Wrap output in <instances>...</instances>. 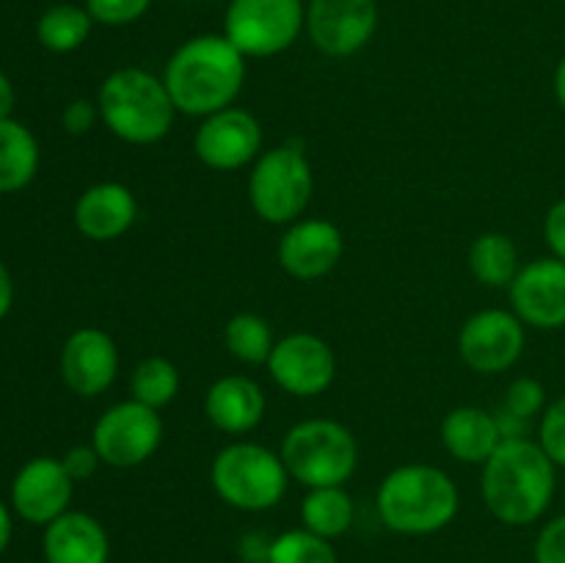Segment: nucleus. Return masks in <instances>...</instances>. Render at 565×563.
Wrapping results in <instances>:
<instances>
[{
  "instance_id": "nucleus-34",
  "label": "nucleus",
  "mask_w": 565,
  "mask_h": 563,
  "mask_svg": "<svg viewBox=\"0 0 565 563\" xmlns=\"http://www.w3.org/2000/svg\"><path fill=\"white\" fill-rule=\"evenodd\" d=\"M61 464H64L70 478L77 484V480H86L97 472L99 456L97 450H94V445H75L72 450H66V456L61 458Z\"/></svg>"
},
{
  "instance_id": "nucleus-33",
  "label": "nucleus",
  "mask_w": 565,
  "mask_h": 563,
  "mask_svg": "<svg viewBox=\"0 0 565 563\" xmlns=\"http://www.w3.org/2000/svg\"><path fill=\"white\" fill-rule=\"evenodd\" d=\"M97 119H99L97 103L81 97V99H72V103L66 105L64 116H61V125H64V130L70 132V136H86V132L97 125Z\"/></svg>"
},
{
  "instance_id": "nucleus-38",
  "label": "nucleus",
  "mask_w": 565,
  "mask_h": 563,
  "mask_svg": "<svg viewBox=\"0 0 565 563\" xmlns=\"http://www.w3.org/2000/svg\"><path fill=\"white\" fill-rule=\"evenodd\" d=\"M11 301H14V285H11V276L6 270V265L0 263V318H6V312L11 309Z\"/></svg>"
},
{
  "instance_id": "nucleus-20",
  "label": "nucleus",
  "mask_w": 565,
  "mask_h": 563,
  "mask_svg": "<svg viewBox=\"0 0 565 563\" xmlns=\"http://www.w3.org/2000/svg\"><path fill=\"white\" fill-rule=\"evenodd\" d=\"M204 414L224 434H248L265 417L263 386L248 375H224L210 384L204 395Z\"/></svg>"
},
{
  "instance_id": "nucleus-17",
  "label": "nucleus",
  "mask_w": 565,
  "mask_h": 563,
  "mask_svg": "<svg viewBox=\"0 0 565 563\" xmlns=\"http://www.w3.org/2000/svg\"><path fill=\"white\" fill-rule=\"evenodd\" d=\"M72 486H75V480L70 478L58 458H31L17 472L14 486H11V506L25 522L47 528L53 519H58L70 508Z\"/></svg>"
},
{
  "instance_id": "nucleus-4",
  "label": "nucleus",
  "mask_w": 565,
  "mask_h": 563,
  "mask_svg": "<svg viewBox=\"0 0 565 563\" xmlns=\"http://www.w3.org/2000/svg\"><path fill=\"white\" fill-rule=\"evenodd\" d=\"M97 108L105 127L119 141L136 147L158 144L169 136L177 116L163 77L141 66H121L110 72L97 92Z\"/></svg>"
},
{
  "instance_id": "nucleus-40",
  "label": "nucleus",
  "mask_w": 565,
  "mask_h": 563,
  "mask_svg": "<svg viewBox=\"0 0 565 563\" xmlns=\"http://www.w3.org/2000/svg\"><path fill=\"white\" fill-rule=\"evenodd\" d=\"M11 541V517L9 511H6V506L0 502V555H3V550L9 546Z\"/></svg>"
},
{
  "instance_id": "nucleus-15",
  "label": "nucleus",
  "mask_w": 565,
  "mask_h": 563,
  "mask_svg": "<svg viewBox=\"0 0 565 563\" xmlns=\"http://www.w3.org/2000/svg\"><path fill=\"white\" fill-rule=\"evenodd\" d=\"M342 252L345 241L340 226L326 219H298L281 235L276 257L292 279L315 282L337 268Z\"/></svg>"
},
{
  "instance_id": "nucleus-22",
  "label": "nucleus",
  "mask_w": 565,
  "mask_h": 563,
  "mask_svg": "<svg viewBox=\"0 0 565 563\" xmlns=\"http://www.w3.org/2000/svg\"><path fill=\"white\" fill-rule=\"evenodd\" d=\"M353 497L345 486H318L301 500V524L320 539H340L353 524Z\"/></svg>"
},
{
  "instance_id": "nucleus-9",
  "label": "nucleus",
  "mask_w": 565,
  "mask_h": 563,
  "mask_svg": "<svg viewBox=\"0 0 565 563\" xmlns=\"http://www.w3.org/2000/svg\"><path fill=\"white\" fill-rule=\"evenodd\" d=\"M163 442V419L158 408L138 401H121L99 414L92 431V445L99 461L116 469H132L147 464Z\"/></svg>"
},
{
  "instance_id": "nucleus-23",
  "label": "nucleus",
  "mask_w": 565,
  "mask_h": 563,
  "mask_svg": "<svg viewBox=\"0 0 565 563\" xmlns=\"http://www.w3.org/2000/svg\"><path fill=\"white\" fill-rule=\"evenodd\" d=\"M39 144L25 125L0 121V193H14L36 177Z\"/></svg>"
},
{
  "instance_id": "nucleus-16",
  "label": "nucleus",
  "mask_w": 565,
  "mask_h": 563,
  "mask_svg": "<svg viewBox=\"0 0 565 563\" xmlns=\"http://www.w3.org/2000/svg\"><path fill=\"white\" fill-rule=\"evenodd\" d=\"M61 375L77 395H103L119 375V348L114 337L97 326L72 331L61 351Z\"/></svg>"
},
{
  "instance_id": "nucleus-36",
  "label": "nucleus",
  "mask_w": 565,
  "mask_h": 563,
  "mask_svg": "<svg viewBox=\"0 0 565 563\" xmlns=\"http://www.w3.org/2000/svg\"><path fill=\"white\" fill-rule=\"evenodd\" d=\"M270 544H274V539H265L263 533H246L237 544V552L246 563H268Z\"/></svg>"
},
{
  "instance_id": "nucleus-1",
  "label": "nucleus",
  "mask_w": 565,
  "mask_h": 563,
  "mask_svg": "<svg viewBox=\"0 0 565 563\" xmlns=\"http://www.w3.org/2000/svg\"><path fill=\"white\" fill-rule=\"evenodd\" d=\"M163 83L177 114L204 119L235 105L246 83V55L224 33H202L174 50Z\"/></svg>"
},
{
  "instance_id": "nucleus-26",
  "label": "nucleus",
  "mask_w": 565,
  "mask_h": 563,
  "mask_svg": "<svg viewBox=\"0 0 565 563\" xmlns=\"http://www.w3.org/2000/svg\"><path fill=\"white\" fill-rule=\"evenodd\" d=\"M224 342H226V351L243 364L268 362L270 351H274L276 346L268 320L259 318V315L254 312L232 315L230 323H226L224 329Z\"/></svg>"
},
{
  "instance_id": "nucleus-30",
  "label": "nucleus",
  "mask_w": 565,
  "mask_h": 563,
  "mask_svg": "<svg viewBox=\"0 0 565 563\" xmlns=\"http://www.w3.org/2000/svg\"><path fill=\"white\" fill-rule=\"evenodd\" d=\"M152 0H86V11L94 22L110 28L138 22L149 11Z\"/></svg>"
},
{
  "instance_id": "nucleus-29",
  "label": "nucleus",
  "mask_w": 565,
  "mask_h": 563,
  "mask_svg": "<svg viewBox=\"0 0 565 563\" xmlns=\"http://www.w3.org/2000/svg\"><path fill=\"white\" fill-rule=\"evenodd\" d=\"M539 445L555 467H565V395L541 414Z\"/></svg>"
},
{
  "instance_id": "nucleus-31",
  "label": "nucleus",
  "mask_w": 565,
  "mask_h": 563,
  "mask_svg": "<svg viewBox=\"0 0 565 563\" xmlns=\"http://www.w3.org/2000/svg\"><path fill=\"white\" fill-rule=\"evenodd\" d=\"M502 406L508 412L519 414L522 419H533L535 414L544 412L546 406V390L541 381L530 379V375H522V379L513 381L505 392V403Z\"/></svg>"
},
{
  "instance_id": "nucleus-18",
  "label": "nucleus",
  "mask_w": 565,
  "mask_h": 563,
  "mask_svg": "<svg viewBox=\"0 0 565 563\" xmlns=\"http://www.w3.org/2000/svg\"><path fill=\"white\" fill-rule=\"evenodd\" d=\"M138 219L136 193L121 182H97L75 202V226L94 243H108L125 235Z\"/></svg>"
},
{
  "instance_id": "nucleus-27",
  "label": "nucleus",
  "mask_w": 565,
  "mask_h": 563,
  "mask_svg": "<svg viewBox=\"0 0 565 563\" xmlns=\"http://www.w3.org/2000/svg\"><path fill=\"white\" fill-rule=\"evenodd\" d=\"M130 392L132 401L143 403L149 408H163L180 392V370L171 359L166 357H149L143 362H138V368L132 370L130 379Z\"/></svg>"
},
{
  "instance_id": "nucleus-8",
  "label": "nucleus",
  "mask_w": 565,
  "mask_h": 563,
  "mask_svg": "<svg viewBox=\"0 0 565 563\" xmlns=\"http://www.w3.org/2000/svg\"><path fill=\"white\" fill-rule=\"evenodd\" d=\"M307 28L303 0H232L226 6L224 36L246 59H274L296 44Z\"/></svg>"
},
{
  "instance_id": "nucleus-12",
  "label": "nucleus",
  "mask_w": 565,
  "mask_h": 563,
  "mask_svg": "<svg viewBox=\"0 0 565 563\" xmlns=\"http://www.w3.org/2000/svg\"><path fill=\"white\" fill-rule=\"evenodd\" d=\"M193 149L207 169L237 171L263 155V125L252 110L230 105L204 116L193 136Z\"/></svg>"
},
{
  "instance_id": "nucleus-41",
  "label": "nucleus",
  "mask_w": 565,
  "mask_h": 563,
  "mask_svg": "<svg viewBox=\"0 0 565 563\" xmlns=\"http://www.w3.org/2000/svg\"><path fill=\"white\" fill-rule=\"evenodd\" d=\"M555 97H557V103H561V108L565 110V55L555 70Z\"/></svg>"
},
{
  "instance_id": "nucleus-25",
  "label": "nucleus",
  "mask_w": 565,
  "mask_h": 563,
  "mask_svg": "<svg viewBox=\"0 0 565 563\" xmlns=\"http://www.w3.org/2000/svg\"><path fill=\"white\" fill-rule=\"evenodd\" d=\"M92 14L86 11V6H72V3H58L50 6L36 22V36L42 42V47H47L50 53H72V50L81 47L83 42L92 33Z\"/></svg>"
},
{
  "instance_id": "nucleus-32",
  "label": "nucleus",
  "mask_w": 565,
  "mask_h": 563,
  "mask_svg": "<svg viewBox=\"0 0 565 563\" xmlns=\"http://www.w3.org/2000/svg\"><path fill=\"white\" fill-rule=\"evenodd\" d=\"M535 563H565V513L541 528L533 546Z\"/></svg>"
},
{
  "instance_id": "nucleus-28",
  "label": "nucleus",
  "mask_w": 565,
  "mask_h": 563,
  "mask_svg": "<svg viewBox=\"0 0 565 563\" xmlns=\"http://www.w3.org/2000/svg\"><path fill=\"white\" fill-rule=\"evenodd\" d=\"M268 563H340V557L329 539H320L307 528H296L276 535Z\"/></svg>"
},
{
  "instance_id": "nucleus-2",
  "label": "nucleus",
  "mask_w": 565,
  "mask_h": 563,
  "mask_svg": "<svg viewBox=\"0 0 565 563\" xmlns=\"http://www.w3.org/2000/svg\"><path fill=\"white\" fill-rule=\"evenodd\" d=\"M480 495L491 517L511 528L539 522L555 497V464L533 439H508L483 464Z\"/></svg>"
},
{
  "instance_id": "nucleus-19",
  "label": "nucleus",
  "mask_w": 565,
  "mask_h": 563,
  "mask_svg": "<svg viewBox=\"0 0 565 563\" xmlns=\"http://www.w3.org/2000/svg\"><path fill=\"white\" fill-rule=\"evenodd\" d=\"M47 563H108V530L83 511H66L44 528L42 539Z\"/></svg>"
},
{
  "instance_id": "nucleus-24",
  "label": "nucleus",
  "mask_w": 565,
  "mask_h": 563,
  "mask_svg": "<svg viewBox=\"0 0 565 563\" xmlns=\"http://www.w3.org/2000/svg\"><path fill=\"white\" fill-rule=\"evenodd\" d=\"M519 248L505 232H483L469 246V270L486 287H511L519 274Z\"/></svg>"
},
{
  "instance_id": "nucleus-14",
  "label": "nucleus",
  "mask_w": 565,
  "mask_h": 563,
  "mask_svg": "<svg viewBox=\"0 0 565 563\" xmlns=\"http://www.w3.org/2000/svg\"><path fill=\"white\" fill-rule=\"evenodd\" d=\"M511 304L524 326L563 329L565 326V263L539 257L522 265L511 282Z\"/></svg>"
},
{
  "instance_id": "nucleus-37",
  "label": "nucleus",
  "mask_w": 565,
  "mask_h": 563,
  "mask_svg": "<svg viewBox=\"0 0 565 563\" xmlns=\"http://www.w3.org/2000/svg\"><path fill=\"white\" fill-rule=\"evenodd\" d=\"M494 417H497V428H500L502 442H508V439H524V436H527L530 419H522V417H519V414L508 412L505 406H502L500 412H494Z\"/></svg>"
},
{
  "instance_id": "nucleus-6",
  "label": "nucleus",
  "mask_w": 565,
  "mask_h": 563,
  "mask_svg": "<svg viewBox=\"0 0 565 563\" xmlns=\"http://www.w3.org/2000/svg\"><path fill=\"white\" fill-rule=\"evenodd\" d=\"M287 472L307 489L345 486L356 472L359 445L351 428L329 417H312L292 425L279 450Z\"/></svg>"
},
{
  "instance_id": "nucleus-39",
  "label": "nucleus",
  "mask_w": 565,
  "mask_h": 563,
  "mask_svg": "<svg viewBox=\"0 0 565 563\" xmlns=\"http://www.w3.org/2000/svg\"><path fill=\"white\" fill-rule=\"evenodd\" d=\"M11 108H14V86H11L9 77L0 72V121L9 119Z\"/></svg>"
},
{
  "instance_id": "nucleus-7",
  "label": "nucleus",
  "mask_w": 565,
  "mask_h": 563,
  "mask_svg": "<svg viewBox=\"0 0 565 563\" xmlns=\"http://www.w3.org/2000/svg\"><path fill=\"white\" fill-rule=\"evenodd\" d=\"M315 177L298 144H279L259 155L248 174V202L254 213L276 226H290L312 199Z\"/></svg>"
},
{
  "instance_id": "nucleus-3",
  "label": "nucleus",
  "mask_w": 565,
  "mask_h": 563,
  "mask_svg": "<svg viewBox=\"0 0 565 563\" xmlns=\"http://www.w3.org/2000/svg\"><path fill=\"white\" fill-rule=\"evenodd\" d=\"M375 508L392 533L434 535L458 517L461 491L445 469L430 464H403L384 475Z\"/></svg>"
},
{
  "instance_id": "nucleus-11",
  "label": "nucleus",
  "mask_w": 565,
  "mask_h": 563,
  "mask_svg": "<svg viewBox=\"0 0 565 563\" xmlns=\"http://www.w3.org/2000/svg\"><path fill=\"white\" fill-rule=\"evenodd\" d=\"M265 364L276 386L292 397L323 395L337 379L334 351L323 337L309 331H292L276 340Z\"/></svg>"
},
{
  "instance_id": "nucleus-10",
  "label": "nucleus",
  "mask_w": 565,
  "mask_h": 563,
  "mask_svg": "<svg viewBox=\"0 0 565 563\" xmlns=\"http://www.w3.org/2000/svg\"><path fill=\"white\" fill-rule=\"evenodd\" d=\"M524 323L508 309H480L458 331V357L469 370L497 375L511 370L524 353Z\"/></svg>"
},
{
  "instance_id": "nucleus-35",
  "label": "nucleus",
  "mask_w": 565,
  "mask_h": 563,
  "mask_svg": "<svg viewBox=\"0 0 565 563\" xmlns=\"http://www.w3.org/2000/svg\"><path fill=\"white\" fill-rule=\"evenodd\" d=\"M544 237H546V246H550L552 257L563 259L565 263V199L552 204L550 213H546Z\"/></svg>"
},
{
  "instance_id": "nucleus-5",
  "label": "nucleus",
  "mask_w": 565,
  "mask_h": 563,
  "mask_svg": "<svg viewBox=\"0 0 565 563\" xmlns=\"http://www.w3.org/2000/svg\"><path fill=\"white\" fill-rule=\"evenodd\" d=\"M210 484L226 506L257 513L279 506L287 495L290 472L270 447L257 442H232L215 453Z\"/></svg>"
},
{
  "instance_id": "nucleus-21",
  "label": "nucleus",
  "mask_w": 565,
  "mask_h": 563,
  "mask_svg": "<svg viewBox=\"0 0 565 563\" xmlns=\"http://www.w3.org/2000/svg\"><path fill=\"white\" fill-rule=\"evenodd\" d=\"M441 445L456 461L486 464L502 445L494 412L480 406H458L441 419Z\"/></svg>"
},
{
  "instance_id": "nucleus-13",
  "label": "nucleus",
  "mask_w": 565,
  "mask_h": 563,
  "mask_svg": "<svg viewBox=\"0 0 565 563\" xmlns=\"http://www.w3.org/2000/svg\"><path fill=\"white\" fill-rule=\"evenodd\" d=\"M379 28V0H309L307 33L320 53L348 59L367 47Z\"/></svg>"
}]
</instances>
